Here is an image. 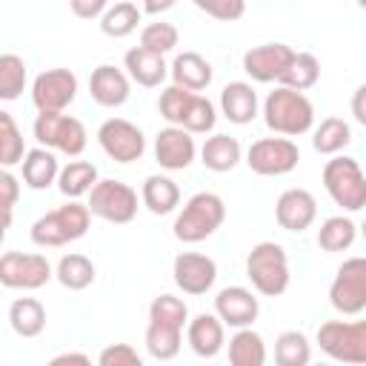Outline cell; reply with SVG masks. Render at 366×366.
<instances>
[{
	"label": "cell",
	"instance_id": "cell-1",
	"mask_svg": "<svg viewBox=\"0 0 366 366\" xmlns=\"http://www.w3.org/2000/svg\"><path fill=\"white\" fill-rule=\"evenodd\" d=\"M189 326V306L186 300L174 295H157L149 306V323H146V352L154 360H172L180 355L183 332Z\"/></svg>",
	"mask_w": 366,
	"mask_h": 366
},
{
	"label": "cell",
	"instance_id": "cell-2",
	"mask_svg": "<svg viewBox=\"0 0 366 366\" xmlns=\"http://www.w3.org/2000/svg\"><path fill=\"white\" fill-rule=\"evenodd\" d=\"M260 114H263L266 129L274 134H283V137H300V134L312 132V126H315L312 100L303 92L280 86V83L266 94Z\"/></svg>",
	"mask_w": 366,
	"mask_h": 366
},
{
	"label": "cell",
	"instance_id": "cell-3",
	"mask_svg": "<svg viewBox=\"0 0 366 366\" xmlns=\"http://www.w3.org/2000/svg\"><path fill=\"white\" fill-rule=\"evenodd\" d=\"M157 112L166 123L172 126H183L192 134H209L217 123V109L214 103L192 89H183L177 83H169L160 97H157Z\"/></svg>",
	"mask_w": 366,
	"mask_h": 366
},
{
	"label": "cell",
	"instance_id": "cell-4",
	"mask_svg": "<svg viewBox=\"0 0 366 366\" xmlns=\"http://www.w3.org/2000/svg\"><path fill=\"white\" fill-rule=\"evenodd\" d=\"M92 209L89 203H80V200H66L63 206L40 214L31 229H29V237L34 246L40 249H60V246H69L74 240H80L86 232H89V223H92Z\"/></svg>",
	"mask_w": 366,
	"mask_h": 366
},
{
	"label": "cell",
	"instance_id": "cell-5",
	"mask_svg": "<svg viewBox=\"0 0 366 366\" xmlns=\"http://www.w3.org/2000/svg\"><path fill=\"white\" fill-rule=\"evenodd\" d=\"M246 277L252 289L263 297H280L289 289V254L274 240H260L246 254Z\"/></svg>",
	"mask_w": 366,
	"mask_h": 366
},
{
	"label": "cell",
	"instance_id": "cell-6",
	"mask_svg": "<svg viewBox=\"0 0 366 366\" xmlns=\"http://www.w3.org/2000/svg\"><path fill=\"white\" fill-rule=\"evenodd\" d=\"M223 220H226L223 197L214 192H197L177 212L172 232L180 243H200V240L212 237L223 226Z\"/></svg>",
	"mask_w": 366,
	"mask_h": 366
},
{
	"label": "cell",
	"instance_id": "cell-7",
	"mask_svg": "<svg viewBox=\"0 0 366 366\" xmlns=\"http://www.w3.org/2000/svg\"><path fill=\"white\" fill-rule=\"evenodd\" d=\"M323 189L340 206L343 212H360L366 209V174L360 163L349 154H332L323 166Z\"/></svg>",
	"mask_w": 366,
	"mask_h": 366
},
{
	"label": "cell",
	"instance_id": "cell-8",
	"mask_svg": "<svg viewBox=\"0 0 366 366\" xmlns=\"http://www.w3.org/2000/svg\"><path fill=\"white\" fill-rule=\"evenodd\" d=\"M31 132H34V140L40 146L60 152L66 157H80L86 143H89L86 126L66 112H37Z\"/></svg>",
	"mask_w": 366,
	"mask_h": 366
},
{
	"label": "cell",
	"instance_id": "cell-9",
	"mask_svg": "<svg viewBox=\"0 0 366 366\" xmlns=\"http://www.w3.org/2000/svg\"><path fill=\"white\" fill-rule=\"evenodd\" d=\"M315 340L337 363H366V320H326L317 326Z\"/></svg>",
	"mask_w": 366,
	"mask_h": 366
},
{
	"label": "cell",
	"instance_id": "cell-10",
	"mask_svg": "<svg viewBox=\"0 0 366 366\" xmlns=\"http://www.w3.org/2000/svg\"><path fill=\"white\" fill-rule=\"evenodd\" d=\"M86 197H89L92 214L106 220V223L123 226V223H132L137 217V192L123 180L103 177L94 183V189Z\"/></svg>",
	"mask_w": 366,
	"mask_h": 366
},
{
	"label": "cell",
	"instance_id": "cell-11",
	"mask_svg": "<svg viewBox=\"0 0 366 366\" xmlns=\"http://www.w3.org/2000/svg\"><path fill=\"white\" fill-rule=\"evenodd\" d=\"M300 163V149L292 137H260L246 149V166L260 177H280L295 172Z\"/></svg>",
	"mask_w": 366,
	"mask_h": 366
},
{
	"label": "cell",
	"instance_id": "cell-12",
	"mask_svg": "<svg viewBox=\"0 0 366 366\" xmlns=\"http://www.w3.org/2000/svg\"><path fill=\"white\" fill-rule=\"evenodd\" d=\"M54 277V269L40 252H3L0 257V283L6 289L34 292Z\"/></svg>",
	"mask_w": 366,
	"mask_h": 366
},
{
	"label": "cell",
	"instance_id": "cell-13",
	"mask_svg": "<svg viewBox=\"0 0 366 366\" xmlns=\"http://www.w3.org/2000/svg\"><path fill=\"white\" fill-rule=\"evenodd\" d=\"M329 303L340 315H360L366 309V257H349L337 266Z\"/></svg>",
	"mask_w": 366,
	"mask_h": 366
},
{
	"label": "cell",
	"instance_id": "cell-14",
	"mask_svg": "<svg viewBox=\"0 0 366 366\" xmlns=\"http://www.w3.org/2000/svg\"><path fill=\"white\" fill-rule=\"evenodd\" d=\"M97 143L114 163H134L146 154V134L126 117H109L97 129Z\"/></svg>",
	"mask_w": 366,
	"mask_h": 366
},
{
	"label": "cell",
	"instance_id": "cell-15",
	"mask_svg": "<svg viewBox=\"0 0 366 366\" xmlns=\"http://www.w3.org/2000/svg\"><path fill=\"white\" fill-rule=\"evenodd\" d=\"M80 80L71 69H46L31 83V103L37 112H66L77 97Z\"/></svg>",
	"mask_w": 366,
	"mask_h": 366
},
{
	"label": "cell",
	"instance_id": "cell-16",
	"mask_svg": "<svg viewBox=\"0 0 366 366\" xmlns=\"http://www.w3.org/2000/svg\"><path fill=\"white\" fill-rule=\"evenodd\" d=\"M172 277L183 295L200 297L217 283V263L200 252H180L172 263Z\"/></svg>",
	"mask_w": 366,
	"mask_h": 366
},
{
	"label": "cell",
	"instance_id": "cell-17",
	"mask_svg": "<svg viewBox=\"0 0 366 366\" xmlns=\"http://www.w3.org/2000/svg\"><path fill=\"white\" fill-rule=\"evenodd\" d=\"M295 49L286 43H263V46H252L243 54V71L254 80V83H280V77L286 74V69L295 60Z\"/></svg>",
	"mask_w": 366,
	"mask_h": 366
},
{
	"label": "cell",
	"instance_id": "cell-18",
	"mask_svg": "<svg viewBox=\"0 0 366 366\" xmlns=\"http://www.w3.org/2000/svg\"><path fill=\"white\" fill-rule=\"evenodd\" d=\"M197 157V143L194 134L183 126H166L154 134V160L166 172H183L194 163Z\"/></svg>",
	"mask_w": 366,
	"mask_h": 366
},
{
	"label": "cell",
	"instance_id": "cell-19",
	"mask_svg": "<svg viewBox=\"0 0 366 366\" xmlns=\"http://www.w3.org/2000/svg\"><path fill=\"white\" fill-rule=\"evenodd\" d=\"M274 220L286 232H306L317 220V200L309 189H286L274 203Z\"/></svg>",
	"mask_w": 366,
	"mask_h": 366
},
{
	"label": "cell",
	"instance_id": "cell-20",
	"mask_svg": "<svg viewBox=\"0 0 366 366\" xmlns=\"http://www.w3.org/2000/svg\"><path fill=\"white\" fill-rule=\"evenodd\" d=\"M214 312L229 329H243V326H252L257 320L260 300L246 286H223L214 295Z\"/></svg>",
	"mask_w": 366,
	"mask_h": 366
},
{
	"label": "cell",
	"instance_id": "cell-21",
	"mask_svg": "<svg viewBox=\"0 0 366 366\" xmlns=\"http://www.w3.org/2000/svg\"><path fill=\"white\" fill-rule=\"evenodd\" d=\"M89 94L103 109H120L132 94V77L126 74V69L100 63L89 74Z\"/></svg>",
	"mask_w": 366,
	"mask_h": 366
},
{
	"label": "cell",
	"instance_id": "cell-22",
	"mask_svg": "<svg viewBox=\"0 0 366 366\" xmlns=\"http://www.w3.org/2000/svg\"><path fill=\"white\" fill-rule=\"evenodd\" d=\"M186 343L197 357H217L226 346V323L217 317V312H200L189 317Z\"/></svg>",
	"mask_w": 366,
	"mask_h": 366
},
{
	"label": "cell",
	"instance_id": "cell-23",
	"mask_svg": "<svg viewBox=\"0 0 366 366\" xmlns=\"http://www.w3.org/2000/svg\"><path fill=\"white\" fill-rule=\"evenodd\" d=\"M123 69L132 77V83L143 86V89H157L166 83L169 77V63L166 54H157L146 46H134L123 54Z\"/></svg>",
	"mask_w": 366,
	"mask_h": 366
},
{
	"label": "cell",
	"instance_id": "cell-24",
	"mask_svg": "<svg viewBox=\"0 0 366 366\" xmlns=\"http://www.w3.org/2000/svg\"><path fill=\"white\" fill-rule=\"evenodd\" d=\"M220 114L234 123V126H246L260 114V100L252 83L246 80H232L220 89Z\"/></svg>",
	"mask_w": 366,
	"mask_h": 366
},
{
	"label": "cell",
	"instance_id": "cell-25",
	"mask_svg": "<svg viewBox=\"0 0 366 366\" xmlns=\"http://www.w3.org/2000/svg\"><path fill=\"white\" fill-rule=\"evenodd\" d=\"M60 169L63 166L57 163V154L51 149H46V146H37V149H29L26 152V157L20 163V177H23V183L29 189L43 192V189H49V186L57 183Z\"/></svg>",
	"mask_w": 366,
	"mask_h": 366
},
{
	"label": "cell",
	"instance_id": "cell-26",
	"mask_svg": "<svg viewBox=\"0 0 366 366\" xmlns=\"http://www.w3.org/2000/svg\"><path fill=\"white\" fill-rule=\"evenodd\" d=\"M169 77H172V83H177L183 89L203 92V89H209V83L214 77V69H212V63L203 54H197V51H180L172 60V66H169Z\"/></svg>",
	"mask_w": 366,
	"mask_h": 366
},
{
	"label": "cell",
	"instance_id": "cell-27",
	"mask_svg": "<svg viewBox=\"0 0 366 366\" xmlns=\"http://www.w3.org/2000/svg\"><path fill=\"white\" fill-rule=\"evenodd\" d=\"M140 203L157 217L172 214L180 206V186L169 174H149L140 186Z\"/></svg>",
	"mask_w": 366,
	"mask_h": 366
},
{
	"label": "cell",
	"instance_id": "cell-28",
	"mask_svg": "<svg viewBox=\"0 0 366 366\" xmlns=\"http://www.w3.org/2000/svg\"><path fill=\"white\" fill-rule=\"evenodd\" d=\"M243 157V149H240V140L232 137V134H212L206 137V143L200 146V163L209 169V172H232Z\"/></svg>",
	"mask_w": 366,
	"mask_h": 366
},
{
	"label": "cell",
	"instance_id": "cell-29",
	"mask_svg": "<svg viewBox=\"0 0 366 366\" xmlns=\"http://www.w3.org/2000/svg\"><path fill=\"white\" fill-rule=\"evenodd\" d=\"M94 277H97V266L92 263V257H86V254H80V252L63 254V257L57 260V266H54V280H57L63 289H69V292H83V289H89V286L94 283Z\"/></svg>",
	"mask_w": 366,
	"mask_h": 366
},
{
	"label": "cell",
	"instance_id": "cell-30",
	"mask_svg": "<svg viewBox=\"0 0 366 366\" xmlns=\"http://www.w3.org/2000/svg\"><path fill=\"white\" fill-rule=\"evenodd\" d=\"M97 180H100V174H97L94 163H89V160H69L60 169L57 189H60V194L66 200H80L83 194H89L94 189Z\"/></svg>",
	"mask_w": 366,
	"mask_h": 366
},
{
	"label": "cell",
	"instance_id": "cell-31",
	"mask_svg": "<svg viewBox=\"0 0 366 366\" xmlns=\"http://www.w3.org/2000/svg\"><path fill=\"white\" fill-rule=\"evenodd\" d=\"M9 326L20 337H37L46 329V306L37 297H14L9 306Z\"/></svg>",
	"mask_w": 366,
	"mask_h": 366
},
{
	"label": "cell",
	"instance_id": "cell-32",
	"mask_svg": "<svg viewBox=\"0 0 366 366\" xmlns=\"http://www.w3.org/2000/svg\"><path fill=\"white\" fill-rule=\"evenodd\" d=\"M229 363L232 366H263L266 363V340L252 326L234 329L229 337Z\"/></svg>",
	"mask_w": 366,
	"mask_h": 366
},
{
	"label": "cell",
	"instance_id": "cell-33",
	"mask_svg": "<svg viewBox=\"0 0 366 366\" xmlns=\"http://www.w3.org/2000/svg\"><path fill=\"white\" fill-rule=\"evenodd\" d=\"M352 143V126L343 117H323L320 126L312 129V149L323 157L340 154Z\"/></svg>",
	"mask_w": 366,
	"mask_h": 366
},
{
	"label": "cell",
	"instance_id": "cell-34",
	"mask_svg": "<svg viewBox=\"0 0 366 366\" xmlns=\"http://www.w3.org/2000/svg\"><path fill=\"white\" fill-rule=\"evenodd\" d=\"M357 234H360V226L352 217L332 214L317 229V246L323 252H346V249H352V243L357 240Z\"/></svg>",
	"mask_w": 366,
	"mask_h": 366
},
{
	"label": "cell",
	"instance_id": "cell-35",
	"mask_svg": "<svg viewBox=\"0 0 366 366\" xmlns=\"http://www.w3.org/2000/svg\"><path fill=\"white\" fill-rule=\"evenodd\" d=\"M143 14H146V11L137 9V3H132V0H120V3L109 6L106 14L100 17V31H103L106 37H114V40L129 37V34L140 26Z\"/></svg>",
	"mask_w": 366,
	"mask_h": 366
},
{
	"label": "cell",
	"instance_id": "cell-36",
	"mask_svg": "<svg viewBox=\"0 0 366 366\" xmlns=\"http://www.w3.org/2000/svg\"><path fill=\"white\" fill-rule=\"evenodd\" d=\"M312 360V343L300 329H286L274 340V363L277 366H306Z\"/></svg>",
	"mask_w": 366,
	"mask_h": 366
},
{
	"label": "cell",
	"instance_id": "cell-37",
	"mask_svg": "<svg viewBox=\"0 0 366 366\" xmlns=\"http://www.w3.org/2000/svg\"><path fill=\"white\" fill-rule=\"evenodd\" d=\"M29 71H26V60L14 51L0 54V100H17L26 89Z\"/></svg>",
	"mask_w": 366,
	"mask_h": 366
},
{
	"label": "cell",
	"instance_id": "cell-38",
	"mask_svg": "<svg viewBox=\"0 0 366 366\" xmlns=\"http://www.w3.org/2000/svg\"><path fill=\"white\" fill-rule=\"evenodd\" d=\"M317 80H320V60L312 51H297L292 66L280 77V86H289V89H297V92H309L312 86H317Z\"/></svg>",
	"mask_w": 366,
	"mask_h": 366
},
{
	"label": "cell",
	"instance_id": "cell-39",
	"mask_svg": "<svg viewBox=\"0 0 366 366\" xmlns=\"http://www.w3.org/2000/svg\"><path fill=\"white\" fill-rule=\"evenodd\" d=\"M23 157H26L23 132L17 129L11 112H0V163H3V169L20 166Z\"/></svg>",
	"mask_w": 366,
	"mask_h": 366
},
{
	"label": "cell",
	"instance_id": "cell-40",
	"mask_svg": "<svg viewBox=\"0 0 366 366\" xmlns=\"http://www.w3.org/2000/svg\"><path fill=\"white\" fill-rule=\"evenodd\" d=\"M177 43H180V31L166 20H154L140 29V46H146L157 54H169Z\"/></svg>",
	"mask_w": 366,
	"mask_h": 366
},
{
	"label": "cell",
	"instance_id": "cell-41",
	"mask_svg": "<svg viewBox=\"0 0 366 366\" xmlns=\"http://www.w3.org/2000/svg\"><path fill=\"white\" fill-rule=\"evenodd\" d=\"M203 14L220 23H234L246 14V0H192Z\"/></svg>",
	"mask_w": 366,
	"mask_h": 366
},
{
	"label": "cell",
	"instance_id": "cell-42",
	"mask_svg": "<svg viewBox=\"0 0 366 366\" xmlns=\"http://www.w3.org/2000/svg\"><path fill=\"white\" fill-rule=\"evenodd\" d=\"M100 366H140L143 357L132 343H112L97 355Z\"/></svg>",
	"mask_w": 366,
	"mask_h": 366
},
{
	"label": "cell",
	"instance_id": "cell-43",
	"mask_svg": "<svg viewBox=\"0 0 366 366\" xmlns=\"http://www.w3.org/2000/svg\"><path fill=\"white\" fill-rule=\"evenodd\" d=\"M0 189H3V229H9L11 226V212H14V203H17V194H20V183L11 174V169L0 172Z\"/></svg>",
	"mask_w": 366,
	"mask_h": 366
},
{
	"label": "cell",
	"instance_id": "cell-44",
	"mask_svg": "<svg viewBox=\"0 0 366 366\" xmlns=\"http://www.w3.org/2000/svg\"><path fill=\"white\" fill-rule=\"evenodd\" d=\"M69 9L80 20H100L109 9V0H69Z\"/></svg>",
	"mask_w": 366,
	"mask_h": 366
},
{
	"label": "cell",
	"instance_id": "cell-45",
	"mask_svg": "<svg viewBox=\"0 0 366 366\" xmlns=\"http://www.w3.org/2000/svg\"><path fill=\"white\" fill-rule=\"evenodd\" d=\"M352 117L360 126H366V83H360L355 89V94H352Z\"/></svg>",
	"mask_w": 366,
	"mask_h": 366
},
{
	"label": "cell",
	"instance_id": "cell-46",
	"mask_svg": "<svg viewBox=\"0 0 366 366\" xmlns=\"http://www.w3.org/2000/svg\"><path fill=\"white\" fill-rule=\"evenodd\" d=\"M60 363H80V366H89L92 357L83 355V352H63V355H54V357H51V366H60Z\"/></svg>",
	"mask_w": 366,
	"mask_h": 366
},
{
	"label": "cell",
	"instance_id": "cell-47",
	"mask_svg": "<svg viewBox=\"0 0 366 366\" xmlns=\"http://www.w3.org/2000/svg\"><path fill=\"white\" fill-rule=\"evenodd\" d=\"M174 3H177V0H143V6H140V9H143L146 14H154V17H157V14L169 11Z\"/></svg>",
	"mask_w": 366,
	"mask_h": 366
},
{
	"label": "cell",
	"instance_id": "cell-48",
	"mask_svg": "<svg viewBox=\"0 0 366 366\" xmlns=\"http://www.w3.org/2000/svg\"><path fill=\"white\" fill-rule=\"evenodd\" d=\"M360 237L366 240V217H363V223H360Z\"/></svg>",
	"mask_w": 366,
	"mask_h": 366
},
{
	"label": "cell",
	"instance_id": "cell-49",
	"mask_svg": "<svg viewBox=\"0 0 366 366\" xmlns=\"http://www.w3.org/2000/svg\"><path fill=\"white\" fill-rule=\"evenodd\" d=\"M357 6H360V9H363V11H366V0H357Z\"/></svg>",
	"mask_w": 366,
	"mask_h": 366
}]
</instances>
